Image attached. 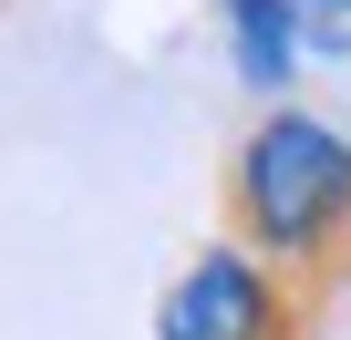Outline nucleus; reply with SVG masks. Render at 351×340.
I'll return each mask as SVG.
<instances>
[{"label": "nucleus", "mask_w": 351, "mask_h": 340, "mask_svg": "<svg viewBox=\"0 0 351 340\" xmlns=\"http://www.w3.org/2000/svg\"><path fill=\"white\" fill-rule=\"evenodd\" d=\"M228 237L269 258L310 309L351 289V144L320 114H258L228 155Z\"/></svg>", "instance_id": "1"}, {"label": "nucleus", "mask_w": 351, "mask_h": 340, "mask_svg": "<svg viewBox=\"0 0 351 340\" xmlns=\"http://www.w3.org/2000/svg\"><path fill=\"white\" fill-rule=\"evenodd\" d=\"M310 319L320 309L269 258H248L228 237V248H197L186 258V278H176L165 309H155V340H310Z\"/></svg>", "instance_id": "2"}, {"label": "nucleus", "mask_w": 351, "mask_h": 340, "mask_svg": "<svg viewBox=\"0 0 351 340\" xmlns=\"http://www.w3.org/2000/svg\"><path fill=\"white\" fill-rule=\"evenodd\" d=\"M228 21H238V73H248V93H279L289 83V31H300V11L289 0H228Z\"/></svg>", "instance_id": "3"}, {"label": "nucleus", "mask_w": 351, "mask_h": 340, "mask_svg": "<svg viewBox=\"0 0 351 340\" xmlns=\"http://www.w3.org/2000/svg\"><path fill=\"white\" fill-rule=\"evenodd\" d=\"M289 11H300V31L320 52H351V0H289Z\"/></svg>", "instance_id": "4"}]
</instances>
